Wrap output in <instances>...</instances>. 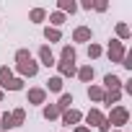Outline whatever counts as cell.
Listing matches in <instances>:
<instances>
[{
    "mask_svg": "<svg viewBox=\"0 0 132 132\" xmlns=\"http://www.w3.org/2000/svg\"><path fill=\"white\" fill-rule=\"evenodd\" d=\"M106 122H109V127H122V124L129 122V111H127L124 106H114L111 114L106 117Z\"/></svg>",
    "mask_w": 132,
    "mask_h": 132,
    "instance_id": "1",
    "label": "cell"
},
{
    "mask_svg": "<svg viewBox=\"0 0 132 132\" xmlns=\"http://www.w3.org/2000/svg\"><path fill=\"white\" fill-rule=\"evenodd\" d=\"M86 122H88V124H96L101 132H109V122H106V117H104L98 109H91V111L86 114Z\"/></svg>",
    "mask_w": 132,
    "mask_h": 132,
    "instance_id": "2",
    "label": "cell"
},
{
    "mask_svg": "<svg viewBox=\"0 0 132 132\" xmlns=\"http://www.w3.org/2000/svg\"><path fill=\"white\" fill-rule=\"evenodd\" d=\"M109 60L122 65V60H124V44H122L119 39H111V42H109Z\"/></svg>",
    "mask_w": 132,
    "mask_h": 132,
    "instance_id": "3",
    "label": "cell"
},
{
    "mask_svg": "<svg viewBox=\"0 0 132 132\" xmlns=\"http://www.w3.org/2000/svg\"><path fill=\"white\" fill-rule=\"evenodd\" d=\"M57 68H60V78H70V75H75L78 70H75V62H68V60H60V62H54Z\"/></svg>",
    "mask_w": 132,
    "mask_h": 132,
    "instance_id": "4",
    "label": "cell"
},
{
    "mask_svg": "<svg viewBox=\"0 0 132 132\" xmlns=\"http://www.w3.org/2000/svg\"><path fill=\"white\" fill-rule=\"evenodd\" d=\"M18 73H21V75H29V78H34V75L39 73V65H36L34 60H26V62H21V65H18Z\"/></svg>",
    "mask_w": 132,
    "mask_h": 132,
    "instance_id": "5",
    "label": "cell"
},
{
    "mask_svg": "<svg viewBox=\"0 0 132 132\" xmlns=\"http://www.w3.org/2000/svg\"><path fill=\"white\" fill-rule=\"evenodd\" d=\"M83 119V114L78 109H68V111H62V124H78Z\"/></svg>",
    "mask_w": 132,
    "mask_h": 132,
    "instance_id": "6",
    "label": "cell"
},
{
    "mask_svg": "<svg viewBox=\"0 0 132 132\" xmlns=\"http://www.w3.org/2000/svg\"><path fill=\"white\" fill-rule=\"evenodd\" d=\"M39 60H42V65L44 68H52L54 65V54H52V49L44 44V47H39Z\"/></svg>",
    "mask_w": 132,
    "mask_h": 132,
    "instance_id": "7",
    "label": "cell"
},
{
    "mask_svg": "<svg viewBox=\"0 0 132 132\" xmlns=\"http://www.w3.org/2000/svg\"><path fill=\"white\" fill-rule=\"evenodd\" d=\"M73 39H75V42H91V29H88V26H78V29L73 31Z\"/></svg>",
    "mask_w": 132,
    "mask_h": 132,
    "instance_id": "8",
    "label": "cell"
},
{
    "mask_svg": "<svg viewBox=\"0 0 132 132\" xmlns=\"http://www.w3.org/2000/svg\"><path fill=\"white\" fill-rule=\"evenodd\" d=\"M104 86H106L109 91H122V80H119V75H111V73L104 78Z\"/></svg>",
    "mask_w": 132,
    "mask_h": 132,
    "instance_id": "9",
    "label": "cell"
},
{
    "mask_svg": "<svg viewBox=\"0 0 132 132\" xmlns=\"http://www.w3.org/2000/svg\"><path fill=\"white\" fill-rule=\"evenodd\" d=\"M44 98H47V91L44 88H31L29 91V101L31 104H44Z\"/></svg>",
    "mask_w": 132,
    "mask_h": 132,
    "instance_id": "10",
    "label": "cell"
},
{
    "mask_svg": "<svg viewBox=\"0 0 132 132\" xmlns=\"http://www.w3.org/2000/svg\"><path fill=\"white\" fill-rule=\"evenodd\" d=\"M75 75H78L83 83H91V80H93V68H91V65H83V68H80Z\"/></svg>",
    "mask_w": 132,
    "mask_h": 132,
    "instance_id": "11",
    "label": "cell"
},
{
    "mask_svg": "<svg viewBox=\"0 0 132 132\" xmlns=\"http://www.w3.org/2000/svg\"><path fill=\"white\" fill-rule=\"evenodd\" d=\"M23 119H26V111H23V109H13V111H11V124H13V127H21Z\"/></svg>",
    "mask_w": 132,
    "mask_h": 132,
    "instance_id": "12",
    "label": "cell"
},
{
    "mask_svg": "<svg viewBox=\"0 0 132 132\" xmlns=\"http://www.w3.org/2000/svg\"><path fill=\"white\" fill-rule=\"evenodd\" d=\"M70 104H73V96H70V93H62V96H60V101H57L54 106H57V109H60V114H62V111H68V109H70Z\"/></svg>",
    "mask_w": 132,
    "mask_h": 132,
    "instance_id": "13",
    "label": "cell"
},
{
    "mask_svg": "<svg viewBox=\"0 0 132 132\" xmlns=\"http://www.w3.org/2000/svg\"><path fill=\"white\" fill-rule=\"evenodd\" d=\"M3 88H5V91H21V88H23V80H21V78H11L8 83L0 86V91H3Z\"/></svg>",
    "mask_w": 132,
    "mask_h": 132,
    "instance_id": "14",
    "label": "cell"
},
{
    "mask_svg": "<svg viewBox=\"0 0 132 132\" xmlns=\"http://www.w3.org/2000/svg\"><path fill=\"white\" fill-rule=\"evenodd\" d=\"M47 91H52V93H60V91H62V78H60V75L49 78V80H47Z\"/></svg>",
    "mask_w": 132,
    "mask_h": 132,
    "instance_id": "15",
    "label": "cell"
},
{
    "mask_svg": "<svg viewBox=\"0 0 132 132\" xmlns=\"http://www.w3.org/2000/svg\"><path fill=\"white\" fill-rule=\"evenodd\" d=\"M104 88L101 86H88V98H93V101H104Z\"/></svg>",
    "mask_w": 132,
    "mask_h": 132,
    "instance_id": "16",
    "label": "cell"
},
{
    "mask_svg": "<svg viewBox=\"0 0 132 132\" xmlns=\"http://www.w3.org/2000/svg\"><path fill=\"white\" fill-rule=\"evenodd\" d=\"M44 39H47V42H60V39H62V34H60V29L47 26V29H44Z\"/></svg>",
    "mask_w": 132,
    "mask_h": 132,
    "instance_id": "17",
    "label": "cell"
},
{
    "mask_svg": "<svg viewBox=\"0 0 132 132\" xmlns=\"http://www.w3.org/2000/svg\"><path fill=\"white\" fill-rule=\"evenodd\" d=\"M78 5L73 3V0H60V13H75Z\"/></svg>",
    "mask_w": 132,
    "mask_h": 132,
    "instance_id": "18",
    "label": "cell"
},
{
    "mask_svg": "<svg viewBox=\"0 0 132 132\" xmlns=\"http://www.w3.org/2000/svg\"><path fill=\"white\" fill-rule=\"evenodd\" d=\"M29 18H31L34 23H42V21L47 18V11H44V8H34V11L29 13Z\"/></svg>",
    "mask_w": 132,
    "mask_h": 132,
    "instance_id": "19",
    "label": "cell"
},
{
    "mask_svg": "<svg viewBox=\"0 0 132 132\" xmlns=\"http://www.w3.org/2000/svg\"><path fill=\"white\" fill-rule=\"evenodd\" d=\"M119 98H122V91H106V93H104V104H109V106L117 104Z\"/></svg>",
    "mask_w": 132,
    "mask_h": 132,
    "instance_id": "20",
    "label": "cell"
},
{
    "mask_svg": "<svg viewBox=\"0 0 132 132\" xmlns=\"http://www.w3.org/2000/svg\"><path fill=\"white\" fill-rule=\"evenodd\" d=\"M57 117H60V109H57L54 104L44 106V119H57Z\"/></svg>",
    "mask_w": 132,
    "mask_h": 132,
    "instance_id": "21",
    "label": "cell"
},
{
    "mask_svg": "<svg viewBox=\"0 0 132 132\" xmlns=\"http://www.w3.org/2000/svg\"><path fill=\"white\" fill-rule=\"evenodd\" d=\"M11 127H13V124H11V114H8V111L0 114V129L5 132V129H11Z\"/></svg>",
    "mask_w": 132,
    "mask_h": 132,
    "instance_id": "22",
    "label": "cell"
},
{
    "mask_svg": "<svg viewBox=\"0 0 132 132\" xmlns=\"http://www.w3.org/2000/svg\"><path fill=\"white\" fill-rule=\"evenodd\" d=\"M62 60L75 62V49H73V47H62Z\"/></svg>",
    "mask_w": 132,
    "mask_h": 132,
    "instance_id": "23",
    "label": "cell"
},
{
    "mask_svg": "<svg viewBox=\"0 0 132 132\" xmlns=\"http://www.w3.org/2000/svg\"><path fill=\"white\" fill-rule=\"evenodd\" d=\"M117 36H119V39H129V26H127V23H119V26H117Z\"/></svg>",
    "mask_w": 132,
    "mask_h": 132,
    "instance_id": "24",
    "label": "cell"
},
{
    "mask_svg": "<svg viewBox=\"0 0 132 132\" xmlns=\"http://www.w3.org/2000/svg\"><path fill=\"white\" fill-rule=\"evenodd\" d=\"M26 60H31V52H29V49H18V52H16V62L21 65V62H26Z\"/></svg>",
    "mask_w": 132,
    "mask_h": 132,
    "instance_id": "25",
    "label": "cell"
},
{
    "mask_svg": "<svg viewBox=\"0 0 132 132\" xmlns=\"http://www.w3.org/2000/svg\"><path fill=\"white\" fill-rule=\"evenodd\" d=\"M13 78V73H11V68H0V86H3V83H8Z\"/></svg>",
    "mask_w": 132,
    "mask_h": 132,
    "instance_id": "26",
    "label": "cell"
},
{
    "mask_svg": "<svg viewBox=\"0 0 132 132\" xmlns=\"http://www.w3.org/2000/svg\"><path fill=\"white\" fill-rule=\"evenodd\" d=\"M49 21H52L54 26H62V23H65V13H60V11H57V13H52V16H49Z\"/></svg>",
    "mask_w": 132,
    "mask_h": 132,
    "instance_id": "27",
    "label": "cell"
},
{
    "mask_svg": "<svg viewBox=\"0 0 132 132\" xmlns=\"http://www.w3.org/2000/svg\"><path fill=\"white\" fill-rule=\"evenodd\" d=\"M98 54H101V47H98V44H88V57H93V60H96Z\"/></svg>",
    "mask_w": 132,
    "mask_h": 132,
    "instance_id": "28",
    "label": "cell"
},
{
    "mask_svg": "<svg viewBox=\"0 0 132 132\" xmlns=\"http://www.w3.org/2000/svg\"><path fill=\"white\" fill-rule=\"evenodd\" d=\"M122 65L127 70H132V52H124V60H122Z\"/></svg>",
    "mask_w": 132,
    "mask_h": 132,
    "instance_id": "29",
    "label": "cell"
},
{
    "mask_svg": "<svg viewBox=\"0 0 132 132\" xmlns=\"http://www.w3.org/2000/svg\"><path fill=\"white\" fill-rule=\"evenodd\" d=\"M93 8H96V11H101V13H104V11H106V3H104V0H98V3H93Z\"/></svg>",
    "mask_w": 132,
    "mask_h": 132,
    "instance_id": "30",
    "label": "cell"
},
{
    "mask_svg": "<svg viewBox=\"0 0 132 132\" xmlns=\"http://www.w3.org/2000/svg\"><path fill=\"white\" fill-rule=\"evenodd\" d=\"M75 132H91L88 127H75Z\"/></svg>",
    "mask_w": 132,
    "mask_h": 132,
    "instance_id": "31",
    "label": "cell"
},
{
    "mask_svg": "<svg viewBox=\"0 0 132 132\" xmlns=\"http://www.w3.org/2000/svg\"><path fill=\"white\" fill-rule=\"evenodd\" d=\"M0 101H3V91H0Z\"/></svg>",
    "mask_w": 132,
    "mask_h": 132,
    "instance_id": "32",
    "label": "cell"
}]
</instances>
